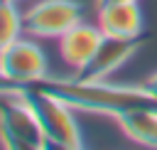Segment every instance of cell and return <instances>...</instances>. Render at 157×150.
Instances as JSON below:
<instances>
[{
  "label": "cell",
  "mask_w": 157,
  "mask_h": 150,
  "mask_svg": "<svg viewBox=\"0 0 157 150\" xmlns=\"http://www.w3.org/2000/svg\"><path fill=\"white\" fill-rule=\"evenodd\" d=\"M29 86L64 101L74 111H88L101 116L118 118L125 111L132 108H157V101L142 89V84H110L105 81H83V79H56L44 76L39 81H32Z\"/></svg>",
  "instance_id": "6da1fadb"
},
{
  "label": "cell",
  "mask_w": 157,
  "mask_h": 150,
  "mask_svg": "<svg viewBox=\"0 0 157 150\" xmlns=\"http://www.w3.org/2000/svg\"><path fill=\"white\" fill-rule=\"evenodd\" d=\"M17 96L37 118L39 123V130L44 135V140H59V143H66V145H76V148H83V140H81V128H78V120L74 116V108L66 106L64 101L29 86V84H15V81H7L2 93L0 96Z\"/></svg>",
  "instance_id": "7a4b0ae2"
},
{
  "label": "cell",
  "mask_w": 157,
  "mask_h": 150,
  "mask_svg": "<svg viewBox=\"0 0 157 150\" xmlns=\"http://www.w3.org/2000/svg\"><path fill=\"white\" fill-rule=\"evenodd\" d=\"M81 17L83 10L76 0H39L25 12V32L39 39H59Z\"/></svg>",
  "instance_id": "3957f363"
},
{
  "label": "cell",
  "mask_w": 157,
  "mask_h": 150,
  "mask_svg": "<svg viewBox=\"0 0 157 150\" xmlns=\"http://www.w3.org/2000/svg\"><path fill=\"white\" fill-rule=\"evenodd\" d=\"M47 71H49L47 54L29 37H20L17 42H12L7 49L0 52V76L7 81L32 84L44 79Z\"/></svg>",
  "instance_id": "277c9868"
},
{
  "label": "cell",
  "mask_w": 157,
  "mask_h": 150,
  "mask_svg": "<svg viewBox=\"0 0 157 150\" xmlns=\"http://www.w3.org/2000/svg\"><path fill=\"white\" fill-rule=\"evenodd\" d=\"M140 47V39H123V37H108L103 34L98 49L93 57L74 74L76 79L83 81H105L110 74H115Z\"/></svg>",
  "instance_id": "5b68a950"
},
{
  "label": "cell",
  "mask_w": 157,
  "mask_h": 150,
  "mask_svg": "<svg viewBox=\"0 0 157 150\" xmlns=\"http://www.w3.org/2000/svg\"><path fill=\"white\" fill-rule=\"evenodd\" d=\"M101 39H103V32H101L98 25L78 22V25H74L69 32H64L59 37V54L74 71H78L93 57Z\"/></svg>",
  "instance_id": "8992f818"
},
{
  "label": "cell",
  "mask_w": 157,
  "mask_h": 150,
  "mask_svg": "<svg viewBox=\"0 0 157 150\" xmlns=\"http://www.w3.org/2000/svg\"><path fill=\"white\" fill-rule=\"evenodd\" d=\"M98 27L108 37L140 39L142 34V12L137 2H108L98 7Z\"/></svg>",
  "instance_id": "52a82bcc"
},
{
  "label": "cell",
  "mask_w": 157,
  "mask_h": 150,
  "mask_svg": "<svg viewBox=\"0 0 157 150\" xmlns=\"http://www.w3.org/2000/svg\"><path fill=\"white\" fill-rule=\"evenodd\" d=\"M0 128L12 133V135H17V138H27L32 143H42L44 140L34 113L17 96H10V93L0 96Z\"/></svg>",
  "instance_id": "ba28073f"
},
{
  "label": "cell",
  "mask_w": 157,
  "mask_h": 150,
  "mask_svg": "<svg viewBox=\"0 0 157 150\" xmlns=\"http://www.w3.org/2000/svg\"><path fill=\"white\" fill-rule=\"evenodd\" d=\"M115 120L130 140L157 150V108H132L120 113Z\"/></svg>",
  "instance_id": "9c48e42d"
},
{
  "label": "cell",
  "mask_w": 157,
  "mask_h": 150,
  "mask_svg": "<svg viewBox=\"0 0 157 150\" xmlns=\"http://www.w3.org/2000/svg\"><path fill=\"white\" fill-rule=\"evenodd\" d=\"M25 34V15L15 0H0V52Z\"/></svg>",
  "instance_id": "30bf717a"
},
{
  "label": "cell",
  "mask_w": 157,
  "mask_h": 150,
  "mask_svg": "<svg viewBox=\"0 0 157 150\" xmlns=\"http://www.w3.org/2000/svg\"><path fill=\"white\" fill-rule=\"evenodd\" d=\"M0 145L2 150H42V143H32L27 138H17L0 128Z\"/></svg>",
  "instance_id": "8fae6325"
},
{
  "label": "cell",
  "mask_w": 157,
  "mask_h": 150,
  "mask_svg": "<svg viewBox=\"0 0 157 150\" xmlns=\"http://www.w3.org/2000/svg\"><path fill=\"white\" fill-rule=\"evenodd\" d=\"M42 150H83V148L66 145V143H59V140H42Z\"/></svg>",
  "instance_id": "7c38bea8"
},
{
  "label": "cell",
  "mask_w": 157,
  "mask_h": 150,
  "mask_svg": "<svg viewBox=\"0 0 157 150\" xmlns=\"http://www.w3.org/2000/svg\"><path fill=\"white\" fill-rule=\"evenodd\" d=\"M140 84H142V89H145V91L157 101V71H155V74H150V76H147L145 81H140Z\"/></svg>",
  "instance_id": "4fadbf2b"
},
{
  "label": "cell",
  "mask_w": 157,
  "mask_h": 150,
  "mask_svg": "<svg viewBox=\"0 0 157 150\" xmlns=\"http://www.w3.org/2000/svg\"><path fill=\"white\" fill-rule=\"evenodd\" d=\"M108 2H137V0H96V7H101V5H108Z\"/></svg>",
  "instance_id": "5bb4252c"
},
{
  "label": "cell",
  "mask_w": 157,
  "mask_h": 150,
  "mask_svg": "<svg viewBox=\"0 0 157 150\" xmlns=\"http://www.w3.org/2000/svg\"><path fill=\"white\" fill-rule=\"evenodd\" d=\"M15 2H20V0H15Z\"/></svg>",
  "instance_id": "9a60e30c"
}]
</instances>
